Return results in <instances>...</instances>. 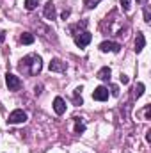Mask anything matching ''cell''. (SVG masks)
I'll list each match as a JSON object with an SVG mask.
<instances>
[{
	"instance_id": "6da1fadb",
	"label": "cell",
	"mask_w": 151,
	"mask_h": 153,
	"mask_svg": "<svg viewBox=\"0 0 151 153\" xmlns=\"http://www.w3.org/2000/svg\"><path fill=\"white\" fill-rule=\"evenodd\" d=\"M18 70L21 71V73H25V75H38L41 73V70H43V61H41V57H39L38 53H29V55H25L21 61H20V64H18Z\"/></svg>"
},
{
	"instance_id": "7a4b0ae2",
	"label": "cell",
	"mask_w": 151,
	"mask_h": 153,
	"mask_svg": "<svg viewBox=\"0 0 151 153\" xmlns=\"http://www.w3.org/2000/svg\"><path fill=\"white\" fill-rule=\"evenodd\" d=\"M73 39H75V45L78 46V48H85V46L91 43V39H93V34H91V32H87V30L75 32V34H73Z\"/></svg>"
},
{
	"instance_id": "3957f363",
	"label": "cell",
	"mask_w": 151,
	"mask_h": 153,
	"mask_svg": "<svg viewBox=\"0 0 151 153\" xmlns=\"http://www.w3.org/2000/svg\"><path fill=\"white\" fill-rule=\"evenodd\" d=\"M27 121V112L25 111H21V109H16V111H13L9 117H7V123L9 125H21V123H25Z\"/></svg>"
},
{
	"instance_id": "277c9868",
	"label": "cell",
	"mask_w": 151,
	"mask_h": 153,
	"mask_svg": "<svg viewBox=\"0 0 151 153\" xmlns=\"http://www.w3.org/2000/svg\"><path fill=\"white\" fill-rule=\"evenodd\" d=\"M5 84H7L9 91H20V87H21L20 76L13 75V73H5Z\"/></svg>"
},
{
	"instance_id": "5b68a950",
	"label": "cell",
	"mask_w": 151,
	"mask_h": 153,
	"mask_svg": "<svg viewBox=\"0 0 151 153\" xmlns=\"http://www.w3.org/2000/svg\"><path fill=\"white\" fill-rule=\"evenodd\" d=\"M93 98H94L96 102H105V100H109V89L103 87V85H98V87L93 91Z\"/></svg>"
},
{
	"instance_id": "8992f818",
	"label": "cell",
	"mask_w": 151,
	"mask_h": 153,
	"mask_svg": "<svg viewBox=\"0 0 151 153\" xmlns=\"http://www.w3.org/2000/svg\"><path fill=\"white\" fill-rule=\"evenodd\" d=\"M100 50H101V52H112V53H117V52L121 50V45L115 43V41H103V43L100 45Z\"/></svg>"
},
{
	"instance_id": "52a82bcc",
	"label": "cell",
	"mask_w": 151,
	"mask_h": 153,
	"mask_svg": "<svg viewBox=\"0 0 151 153\" xmlns=\"http://www.w3.org/2000/svg\"><path fill=\"white\" fill-rule=\"evenodd\" d=\"M43 14H44V18H46V20H55V16H57V11H55V4H53L52 0L44 4Z\"/></svg>"
},
{
	"instance_id": "ba28073f",
	"label": "cell",
	"mask_w": 151,
	"mask_h": 153,
	"mask_svg": "<svg viewBox=\"0 0 151 153\" xmlns=\"http://www.w3.org/2000/svg\"><path fill=\"white\" fill-rule=\"evenodd\" d=\"M48 68H50V71H57V73H62V71H66V62H62L61 59H52L50 61V64H48Z\"/></svg>"
},
{
	"instance_id": "9c48e42d",
	"label": "cell",
	"mask_w": 151,
	"mask_h": 153,
	"mask_svg": "<svg viewBox=\"0 0 151 153\" xmlns=\"http://www.w3.org/2000/svg\"><path fill=\"white\" fill-rule=\"evenodd\" d=\"M53 111H55V114L62 116L66 112V102L61 98V96H57L55 100H53Z\"/></svg>"
},
{
	"instance_id": "30bf717a",
	"label": "cell",
	"mask_w": 151,
	"mask_h": 153,
	"mask_svg": "<svg viewBox=\"0 0 151 153\" xmlns=\"http://www.w3.org/2000/svg\"><path fill=\"white\" fill-rule=\"evenodd\" d=\"M144 46H146V38H144V34L142 32H137V39H135V52L139 53V52H142L144 50Z\"/></svg>"
},
{
	"instance_id": "8fae6325",
	"label": "cell",
	"mask_w": 151,
	"mask_h": 153,
	"mask_svg": "<svg viewBox=\"0 0 151 153\" xmlns=\"http://www.w3.org/2000/svg\"><path fill=\"white\" fill-rule=\"evenodd\" d=\"M110 75H112V71H110V68H109V66H105V68H101V70H100V71H98V78H100V80H103V82H109V80H110Z\"/></svg>"
},
{
	"instance_id": "7c38bea8",
	"label": "cell",
	"mask_w": 151,
	"mask_h": 153,
	"mask_svg": "<svg viewBox=\"0 0 151 153\" xmlns=\"http://www.w3.org/2000/svg\"><path fill=\"white\" fill-rule=\"evenodd\" d=\"M34 34L32 32H23L21 36H20V43H23V45H32L34 43Z\"/></svg>"
},
{
	"instance_id": "4fadbf2b",
	"label": "cell",
	"mask_w": 151,
	"mask_h": 153,
	"mask_svg": "<svg viewBox=\"0 0 151 153\" xmlns=\"http://www.w3.org/2000/svg\"><path fill=\"white\" fill-rule=\"evenodd\" d=\"M144 89H146V87H144V84H142V82H139V84L135 85V89H133V98H141V96L144 94Z\"/></svg>"
},
{
	"instance_id": "5bb4252c",
	"label": "cell",
	"mask_w": 151,
	"mask_h": 153,
	"mask_svg": "<svg viewBox=\"0 0 151 153\" xmlns=\"http://www.w3.org/2000/svg\"><path fill=\"white\" fill-rule=\"evenodd\" d=\"M80 119L82 117H75V134H84L85 132V125Z\"/></svg>"
},
{
	"instance_id": "9a60e30c",
	"label": "cell",
	"mask_w": 151,
	"mask_h": 153,
	"mask_svg": "<svg viewBox=\"0 0 151 153\" xmlns=\"http://www.w3.org/2000/svg\"><path fill=\"white\" fill-rule=\"evenodd\" d=\"M80 93H82V87H76L75 93H73V100H75L76 105H82V96H80Z\"/></svg>"
},
{
	"instance_id": "2e32d148",
	"label": "cell",
	"mask_w": 151,
	"mask_h": 153,
	"mask_svg": "<svg viewBox=\"0 0 151 153\" xmlns=\"http://www.w3.org/2000/svg\"><path fill=\"white\" fill-rule=\"evenodd\" d=\"M39 4V0H25V9L27 11H32V9H36Z\"/></svg>"
},
{
	"instance_id": "e0dca14e",
	"label": "cell",
	"mask_w": 151,
	"mask_h": 153,
	"mask_svg": "<svg viewBox=\"0 0 151 153\" xmlns=\"http://www.w3.org/2000/svg\"><path fill=\"white\" fill-rule=\"evenodd\" d=\"M119 2H121L124 13H130V11H132V0H119Z\"/></svg>"
},
{
	"instance_id": "ac0fdd59",
	"label": "cell",
	"mask_w": 151,
	"mask_h": 153,
	"mask_svg": "<svg viewBox=\"0 0 151 153\" xmlns=\"http://www.w3.org/2000/svg\"><path fill=\"white\" fill-rule=\"evenodd\" d=\"M100 2H101V0H84V5H85L87 9H93V7H96Z\"/></svg>"
},
{
	"instance_id": "d6986e66",
	"label": "cell",
	"mask_w": 151,
	"mask_h": 153,
	"mask_svg": "<svg viewBox=\"0 0 151 153\" xmlns=\"http://www.w3.org/2000/svg\"><path fill=\"white\" fill-rule=\"evenodd\" d=\"M119 82H121L123 85H126V84L130 82V78H128V75H123V73H121V76H119Z\"/></svg>"
},
{
	"instance_id": "ffe728a7",
	"label": "cell",
	"mask_w": 151,
	"mask_h": 153,
	"mask_svg": "<svg viewBox=\"0 0 151 153\" xmlns=\"http://www.w3.org/2000/svg\"><path fill=\"white\" fill-rule=\"evenodd\" d=\"M144 117L146 119H151V107L150 105H146V109H144Z\"/></svg>"
},
{
	"instance_id": "44dd1931",
	"label": "cell",
	"mask_w": 151,
	"mask_h": 153,
	"mask_svg": "<svg viewBox=\"0 0 151 153\" xmlns=\"http://www.w3.org/2000/svg\"><path fill=\"white\" fill-rule=\"evenodd\" d=\"M144 22H146V23H150V22H151V18H150V11H148V7L144 9Z\"/></svg>"
},
{
	"instance_id": "7402d4cb",
	"label": "cell",
	"mask_w": 151,
	"mask_h": 153,
	"mask_svg": "<svg viewBox=\"0 0 151 153\" xmlns=\"http://www.w3.org/2000/svg\"><path fill=\"white\" fill-rule=\"evenodd\" d=\"M110 91H112L114 96H119V87H117V85H112V87H110Z\"/></svg>"
},
{
	"instance_id": "603a6c76",
	"label": "cell",
	"mask_w": 151,
	"mask_h": 153,
	"mask_svg": "<svg viewBox=\"0 0 151 153\" xmlns=\"http://www.w3.org/2000/svg\"><path fill=\"white\" fill-rule=\"evenodd\" d=\"M34 93H36V96L41 94V85H36V89H34Z\"/></svg>"
},
{
	"instance_id": "cb8c5ba5",
	"label": "cell",
	"mask_w": 151,
	"mask_h": 153,
	"mask_svg": "<svg viewBox=\"0 0 151 153\" xmlns=\"http://www.w3.org/2000/svg\"><path fill=\"white\" fill-rule=\"evenodd\" d=\"M4 39H5V32H4V30H0V43H2Z\"/></svg>"
},
{
	"instance_id": "d4e9b609",
	"label": "cell",
	"mask_w": 151,
	"mask_h": 153,
	"mask_svg": "<svg viewBox=\"0 0 151 153\" xmlns=\"http://www.w3.org/2000/svg\"><path fill=\"white\" fill-rule=\"evenodd\" d=\"M146 141H148V143L151 141V132H146Z\"/></svg>"
},
{
	"instance_id": "484cf974",
	"label": "cell",
	"mask_w": 151,
	"mask_h": 153,
	"mask_svg": "<svg viewBox=\"0 0 151 153\" xmlns=\"http://www.w3.org/2000/svg\"><path fill=\"white\" fill-rule=\"evenodd\" d=\"M68 16H70V11H64V13H62V18H64V20H66V18H68Z\"/></svg>"
},
{
	"instance_id": "4316f807",
	"label": "cell",
	"mask_w": 151,
	"mask_h": 153,
	"mask_svg": "<svg viewBox=\"0 0 151 153\" xmlns=\"http://www.w3.org/2000/svg\"><path fill=\"white\" fill-rule=\"evenodd\" d=\"M137 2H141V4H146V2H148V0H137Z\"/></svg>"
}]
</instances>
